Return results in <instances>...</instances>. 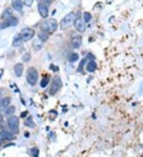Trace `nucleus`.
Wrapping results in <instances>:
<instances>
[{
	"instance_id": "f257e3e1",
	"label": "nucleus",
	"mask_w": 143,
	"mask_h": 157,
	"mask_svg": "<svg viewBox=\"0 0 143 157\" xmlns=\"http://www.w3.org/2000/svg\"><path fill=\"white\" fill-rule=\"evenodd\" d=\"M57 27H58V23L53 18L43 21L41 24V30L47 33H53L54 31L57 30Z\"/></svg>"
},
{
	"instance_id": "f03ea898",
	"label": "nucleus",
	"mask_w": 143,
	"mask_h": 157,
	"mask_svg": "<svg viewBox=\"0 0 143 157\" xmlns=\"http://www.w3.org/2000/svg\"><path fill=\"white\" fill-rule=\"evenodd\" d=\"M76 15L74 13H69L66 15L65 18H63L62 20L60 21V26L61 30H67L69 29V27H71L72 25H74L75 20H76Z\"/></svg>"
},
{
	"instance_id": "7ed1b4c3",
	"label": "nucleus",
	"mask_w": 143,
	"mask_h": 157,
	"mask_svg": "<svg viewBox=\"0 0 143 157\" xmlns=\"http://www.w3.org/2000/svg\"><path fill=\"white\" fill-rule=\"evenodd\" d=\"M62 86V81L59 75H55L53 78L52 83H51L50 88H49V95H55L57 92L59 91Z\"/></svg>"
},
{
	"instance_id": "20e7f679",
	"label": "nucleus",
	"mask_w": 143,
	"mask_h": 157,
	"mask_svg": "<svg viewBox=\"0 0 143 157\" xmlns=\"http://www.w3.org/2000/svg\"><path fill=\"white\" fill-rule=\"evenodd\" d=\"M26 80L30 85L34 86L37 83L38 80V73L37 71L34 68H30L27 70L26 72Z\"/></svg>"
},
{
	"instance_id": "39448f33",
	"label": "nucleus",
	"mask_w": 143,
	"mask_h": 157,
	"mask_svg": "<svg viewBox=\"0 0 143 157\" xmlns=\"http://www.w3.org/2000/svg\"><path fill=\"white\" fill-rule=\"evenodd\" d=\"M7 125L10 129L15 133H18L19 132V119L17 116H10L7 119Z\"/></svg>"
},
{
	"instance_id": "423d86ee",
	"label": "nucleus",
	"mask_w": 143,
	"mask_h": 157,
	"mask_svg": "<svg viewBox=\"0 0 143 157\" xmlns=\"http://www.w3.org/2000/svg\"><path fill=\"white\" fill-rule=\"evenodd\" d=\"M35 34V31L30 28H25L21 31L20 37L23 41H28L33 38Z\"/></svg>"
},
{
	"instance_id": "0eeeda50",
	"label": "nucleus",
	"mask_w": 143,
	"mask_h": 157,
	"mask_svg": "<svg viewBox=\"0 0 143 157\" xmlns=\"http://www.w3.org/2000/svg\"><path fill=\"white\" fill-rule=\"evenodd\" d=\"M15 138V136L8 131L3 130L0 132V145L6 140H11Z\"/></svg>"
},
{
	"instance_id": "6e6552de",
	"label": "nucleus",
	"mask_w": 143,
	"mask_h": 157,
	"mask_svg": "<svg viewBox=\"0 0 143 157\" xmlns=\"http://www.w3.org/2000/svg\"><path fill=\"white\" fill-rule=\"evenodd\" d=\"M74 26L76 30H77L80 33H83L86 30V25L84 23V21L81 18H78L75 20Z\"/></svg>"
},
{
	"instance_id": "1a4fd4ad",
	"label": "nucleus",
	"mask_w": 143,
	"mask_h": 157,
	"mask_svg": "<svg viewBox=\"0 0 143 157\" xmlns=\"http://www.w3.org/2000/svg\"><path fill=\"white\" fill-rule=\"evenodd\" d=\"M17 24H18V19L15 18V17H12V18L3 21V23L0 25V28L1 29H5V28H7V27L16 26Z\"/></svg>"
},
{
	"instance_id": "9d476101",
	"label": "nucleus",
	"mask_w": 143,
	"mask_h": 157,
	"mask_svg": "<svg viewBox=\"0 0 143 157\" xmlns=\"http://www.w3.org/2000/svg\"><path fill=\"white\" fill-rule=\"evenodd\" d=\"M37 7H38V12L41 15V17L43 18H47L48 15H49V9H48L47 6L44 3H40Z\"/></svg>"
},
{
	"instance_id": "9b49d317",
	"label": "nucleus",
	"mask_w": 143,
	"mask_h": 157,
	"mask_svg": "<svg viewBox=\"0 0 143 157\" xmlns=\"http://www.w3.org/2000/svg\"><path fill=\"white\" fill-rule=\"evenodd\" d=\"M71 44L73 48H79L82 45V37L81 36H74L72 38Z\"/></svg>"
},
{
	"instance_id": "f8f14e48",
	"label": "nucleus",
	"mask_w": 143,
	"mask_h": 157,
	"mask_svg": "<svg viewBox=\"0 0 143 157\" xmlns=\"http://www.w3.org/2000/svg\"><path fill=\"white\" fill-rule=\"evenodd\" d=\"M14 69H15V74L16 75V76L20 77V76H22V72H23L24 65L21 63H18L17 64H15Z\"/></svg>"
},
{
	"instance_id": "ddd939ff",
	"label": "nucleus",
	"mask_w": 143,
	"mask_h": 157,
	"mask_svg": "<svg viewBox=\"0 0 143 157\" xmlns=\"http://www.w3.org/2000/svg\"><path fill=\"white\" fill-rule=\"evenodd\" d=\"M12 6L16 11H20L22 8V0H12Z\"/></svg>"
},
{
	"instance_id": "4468645a",
	"label": "nucleus",
	"mask_w": 143,
	"mask_h": 157,
	"mask_svg": "<svg viewBox=\"0 0 143 157\" xmlns=\"http://www.w3.org/2000/svg\"><path fill=\"white\" fill-rule=\"evenodd\" d=\"M43 43L44 42L42 41L40 39H35L33 41V48L37 51L40 50L43 47Z\"/></svg>"
},
{
	"instance_id": "2eb2a0df",
	"label": "nucleus",
	"mask_w": 143,
	"mask_h": 157,
	"mask_svg": "<svg viewBox=\"0 0 143 157\" xmlns=\"http://www.w3.org/2000/svg\"><path fill=\"white\" fill-rule=\"evenodd\" d=\"M97 69V64L95 61H91V62L87 66V71L88 72H94Z\"/></svg>"
},
{
	"instance_id": "dca6fc26",
	"label": "nucleus",
	"mask_w": 143,
	"mask_h": 157,
	"mask_svg": "<svg viewBox=\"0 0 143 157\" xmlns=\"http://www.w3.org/2000/svg\"><path fill=\"white\" fill-rule=\"evenodd\" d=\"M37 35H38V38L43 42L47 41L48 39H49V34H48L47 33H45V32H43L42 30L39 31V33Z\"/></svg>"
},
{
	"instance_id": "f3484780",
	"label": "nucleus",
	"mask_w": 143,
	"mask_h": 157,
	"mask_svg": "<svg viewBox=\"0 0 143 157\" xmlns=\"http://www.w3.org/2000/svg\"><path fill=\"white\" fill-rule=\"evenodd\" d=\"M22 40L20 34H19V35L16 36L14 38V41L12 43V45L14 47H18V46H20L22 45Z\"/></svg>"
},
{
	"instance_id": "a211bd4d",
	"label": "nucleus",
	"mask_w": 143,
	"mask_h": 157,
	"mask_svg": "<svg viewBox=\"0 0 143 157\" xmlns=\"http://www.w3.org/2000/svg\"><path fill=\"white\" fill-rule=\"evenodd\" d=\"M10 102V98H3L0 99V108H4L7 107Z\"/></svg>"
},
{
	"instance_id": "6ab92c4d",
	"label": "nucleus",
	"mask_w": 143,
	"mask_h": 157,
	"mask_svg": "<svg viewBox=\"0 0 143 157\" xmlns=\"http://www.w3.org/2000/svg\"><path fill=\"white\" fill-rule=\"evenodd\" d=\"M13 14H12V11L10 9H6L4 13L3 14V16H2V18H3V20H7V19H9V18H12L13 16Z\"/></svg>"
},
{
	"instance_id": "aec40b11",
	"label": "nucleus",
	"mask_w": 143,
	"mask_h": 157,
	"mask_svg": "<svg viewBox=\"0 0 143 157\" xmlns=\"http://www.w3.org/2000/svg\"><path fill=\"white\" fill-rule=\"evenodd\" d=\"M78 59H79V55L77 53H72L69 56V62L75 63L76 62Z\"/></svg>"
},
{
	"instance_id": "412c9836",
	"label": "nucleus",
	"mask_w": 143,
	"mask_h": 157,
	"mask_svg": "<svg viewBox=\"0 0 143 157\" xmlns=\"http://www.w3.org/2000/svg\"><path fill=\"white\" fill-rule=\"evenodd\" d=\"M49 82V77H44L41 81V83H40V85L42 86V88H45V86H47L48 83Z\"/></svg>"
},
{
	"instance_id": "4be33fe9",
	"label": "nucleus",
	"mask_w": 143,
	"mask_h": 157,
	"mask_svg": "<svg viewBox=\"0 0 143 157\" xmlns=\"http://www.w3.org/2000/svg\"><path fill=\"white\" fill-rule=\"evenodd\" d=\"M83 19H84V21L85 22H89L91 21V19H92V15L90 13L88 12H84L83 13Z\"/></svg>"
},
{
	"instance_id": "5701e85b",
	"label": "nucleus",
	"mask_w": 143,
	"mask_h": 157,
	"mask_svg": "<svg viewBox=\"0 0 143 157\" xmlns=\"http://www.w3.org/2000/svg\"><path fill=\"white\" fill-rule=\"evenodd\" d=\"M15 111V107H8L6 110V115H12Z\"/></svg>"
},
{
	"instance_id": "b1692460",
	"label": "nucleus",
	"mask_w": 143,
	"mask_h": 157,
	"mask_svg": "<svg viewBox=\"0 0 143 157\" xmlns=\"http://www.w3.org/2000/svg\"><path fill=\"white\" fill-rule=\"evenodd\" d=\"M31 59V55H30L29 53H25L22 56V60H23L24 62H29Z\"/></svg>"
},
{
	"instance_id": "393cba45",
	"label": "nucleus",
	"mask_w": 143,
	"mask_h": 157,
	"mask_svg": "<svg viewBox=\"0 0 143 157\" xmlns=\"http://www.w3.org/2000/svg\"><path fill=\"white\" fill-rule=\"evenodd\" d=\"M86 61H87V59H83L81 60V62L80 63V65H79V68H78L77 69V71H82V68H83V65L86 64Z\"/></svg>"
},
{
	"instance_id": "a878e982",
	"label": "nucleus",
	"mask_w": 143,
	"mask_h": 157,
	"mask_svg": "<svg viewBox=\"0 0 143 157\" xmlns=\"http://www.w3.org/2000/svg\"><path fill=\"white\" fill-rule=\"evenodd\" d=\"M33 0H22V2L27 6H30L32 4H33Z\"/></svg>"
},
{
	"instance_id": "bb28decb",
	"label": "nucleus",
	"mask_w": 143,
	"mask_h": 157,
	"mask_svg": "<svg viewBox=\"0 0 143 157\" xmlns=\"http://www.w3.org/2000/svg\"><path fill=\"white\" fill-rule=\"evenodd\" d=\"M31 151H32V153H33V156L34 157H37V156H38V149H37V148H33L32 150H31Z\"/></svg>"
},
{
	"instance_id": "cd10ccee",
	"label": "nucleus",
	"mask_w": 143,
	"mask_h": 157,
	"mask_svg": "<svg viewBox=\"0 0 143 157\" xmlns=\"http://www.w3.org/2000/svg\"><path fill=\"white\" fill-rule=\"evenodd\" d=\"M25 124H26V125H27V126H30V127H33V126H34V124H33V122L31 121V119H30V122H28V121H26V123H25Z\"/></svg>"
},
{
	"instance_id": "c85d7f7f",
	"label": "nucleus",
	"mask_w": 143,
	"mask_h": 157,
	"mask_svg": "<svg viewBox=\"0 0 143 157\" xmlns=\"http://www.w3.org/2000/svg\"><path fill=\"white\" fill-rule=\"evenodd\" d=\"M3 69H0V77L3 75Z\"/></svg>"
},
{
	"instance_id": "c756f323",
	"label": "nucleus",
	"mask_w": 143,
	"mask_h": 157,
	"mask_svg": "<svg viewBox=\"0 0 143 157\" xmlns=\"http://www.w3.org/2000/svg\"><path fill=\"white\" fill-rule=\"evenodd\" d=\"M2 122H3V117H2V115L0 114V123Z\"/></svg>"
},
{
	"instance_id": "7c9ffc66",
	"label": "nucleus",
	"mask_w": 143,
	"mask_h": 157,
	"mask_svg": "<svg viewBox=\"0 0 143 157\" xmlns=\"http://www.w3.org/2000/svg\"><path fill=\"white\" fill-rule=\"evenodd\" d=\"M142 157H143V155H142Z\"/></svg>"
}]
</instances>
